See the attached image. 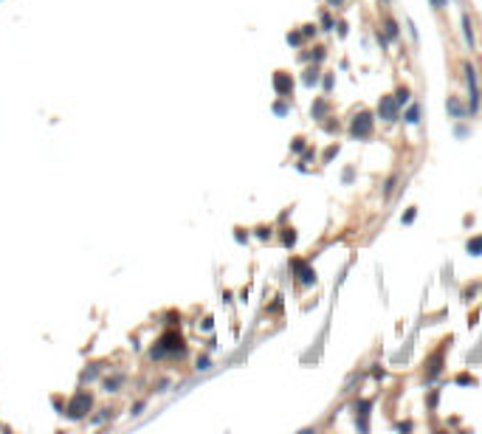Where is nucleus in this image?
<instances>
[{
    "mask_svg": "<svg viewBox=\"0 0 482 434\" xmlns=\"http://www.w3.org/2000/svg\"><path fill=\"white\" fill-rule=\"evenodd\" d=\"M372 119H375V116L369 113V110H361V113L352 119V124H350V136H352V139H367L369 133H372Z\"/></svg>",
    "mask_w": 482,
    "mask_h": 434,
    "instance_id": "1",
    "label": "nucleus"
},
{
    "mask_svg": "<svg viewBox=\"0 0 482 434\" xmlns=\"http://www.w3.org/2000/svg\"><path fill=\"white\" fill-rule=\"evenodd\" d=\"M90 409V395L88 392H79V395H73L68 403V417H85Z\"/></svg>",
    "mask_w": 482,
    "mask_h": 434,
    "instance_id": "2",
    "label": "nucleus"
},
{
    "mask_svg": "<svg viewBox=\"0 0 482 434\" xmlns=\"http://www.w3.org/2000/svg\"><path fill=\"white\" fill-rule=\"evenodd\" d=\"M465 82H468V93H471V113H477L480 110V90H477V73H474V68L465 62Z\"/></svg>",
    "mask_w": 482,
    "mask_h": 434,
    "instance_id": "3",
    "label": "nucleus"
},
{
    "mask_svg": "<svg viewBox=\"0 0 482 434\" xmlns=\"http://www.w3.org/2000/svg\"><path fill=\"white\" fill-rule=\"evenodd\" d=\"M378 116H381L384 122H395V119H398V102H395L392 96H384V99H381V104H378Z\"/></svg>",
    "mask_w": 482,
    "mask_h": 434,
    "instance_id": "4",
    "label": "nucleus"
},
{
    "mask_svg": "<svg viewBox=\"0 0 482 434\" xmlns=\"http://www.w3.org/2000/svg\"><path fill=\"white\" fill-rule=\"evenodd\" d=\"M274 87H276V93H279V96H290V90H293V79H290L285 71H279V73H274Z\"/></svg>",
    "mask_w": 482,
    "mask_h": 434,
    "instance_id": "5",
    "label": "nucleus"
},
{
    "mask_svg": "<svg viewBox=\"0 0 482 434\" xmlns=\"http://www.w3.org/2000/svg\"><path fill=\"white\" fill-rule=\"evenodd\" d=\"M293 268H296V274H299V282H305V285H310V282H313V271H310V268H307V265H305V262H293Z\"/></svg>",
    "mask_w": 482,
    "mask_h": 434,
    "instance_id": "6",
    "label": "nucleus"
},
{
    "mask_svg": "<svg viewBox=\"0 0 482 434\" xmlns=\"http://www.w3.org/2000/svg\"><path fill=\"white\" fill-rule=\"evenodd\" d=\"M465 251L474 254V257H477V254H482V237H471V240H468V245H465Z\"/></svg>",
    "mask_w": 482,
    "mask_h": 434,
    "instance_id": "7",
    "label": "nucleus"
},
{
    "mask_svg": "<svg viewBox=\"0 0 482 434\" xmlns=\"http://www.w3.org/2000/svg\"><path fill=\"white\" fill-rule=\"evenodd\" d=\"M463 34H465V43L474 45V28H471V20L463 14Z\"/></svg>",
    "mask_w": 482,
    "mask_h": 434,
    "instance_id": "8",
    "label": "nucleus"
},
{
    "mask_svg": "<svg viewBox=\"0 0 482 434\" xmlns=\"http://www.w3.org/2000/svg\"><path fill=\"white\" fill-rule=\"evenodd\" d=\"M406 122H409V124H417V122H420V107H417V104H412V107L406 110Z\"/></svg>",
    "mask_w": 482,
    "mask_h": 434,
    "instance_id": "9",
    "label": "nucleus"
},
{
    "mask_svg": "<svg viewBox=\"0 0 482 434\" xmlns=\"http://www.w3.org/2000/svg\"><path fill=\"white\" fill-rule=\"evenodd\" d=\"M395 102L406 104V102H409V90H406V87H398V90H395Z\"/></svg>",
    "mask_w": 482,
    "mask_h": 434,
    "instance_id": "10",
    "label": "nucleus"
},
{
    "mask_svg": "<svg viewBox=\"0 0 482 434\" xmlns=\"http://www.w3.org/2000/svg\"><path fill=\"white\" fill-rule=\"evenodd\" d=\"M448 110H451V116H457V113L463 116V107H460V104H457V99H454V96H451V99H448Z\"/></svg>",
    "mask_w": 482,
    "mask_h": 434,
    "instance_id": "11",
    "label": "nucleus"
},
{
    "mask_svg": "<svg viewBox=\"0 0 482 434\" xmlns=\"http://www.w3.org/2000/svg\"><path fill=\"white\" fill-rule=\"evenodd\" d=\"M282 240H285V245H293V243H296V234H293V228H288V231L282 234Z\"/></svg>",
    "mask_w": 482,
    "mask_h": 434,
    "instance_id": "12",
    "label": "nucleus"
},
{
    "mask_svg": "<svg viewBox=\"0 0 482 434\" xmlns=\"http://www.w3.org/2000/svg\"><path fill=\"white\" fill-rule=\"evenodd\" d=\"M414 217H417V212H414V209H409V212L404 215V223H412Z\"/></svg>",
    "mask_w": 482,
    "mask_h": 434,
    "instance_id": "13",
    "label": "nucleus"
},
{
    "mask_svg": "<svg viewBox=\"0 0 482 434\" xmlns=\"http://www.w3.org/2000/svg\"><path fill=\"white\" fill-rule=\"evenodd\" d=\"M274 113L285 116V113H288V107H285V104H279V102H276V104H274Z\"/></svg>",
    "mask_w": 482,
    "mask_h": 434,
    "instance_id": "14",
    "label": "nucleus"
},
{
    "mask_svg": "<svg viewBox=\"0 0 482 434\" xmlns=\"http://www.w3.org/2000/svg\"><path fill=\"white\" fill-rule=\"evenodd\" d=\"M386 34H389V37H398V28H395V23H386Z\"/></svg>",
    "mask_w": 482,
    "mask_h": 434,
    "instance_id": "15",
    "label": "nucleus"
},
{
    "mask_svg": "<svg viewBox=\"0 0 482 434\" xmlns=\"http://www.w3.org/2000/svg\"><path fill=\"white\" fill-rule=\"evenodd\" d=\"M198 369H209V358H198Z\"/></svg>",
    "mask_w": 482,
    "mask_h": 434,
    "instance_id": "16",
    "label": "nucleus"
},
{
    "mask_svg": "<svg viewBox=\"0 0 482 434\" xmlns=\"http://www.w3.org/2000/svg\"><path fill=\"white\" fill-rule=\"evenodd\" d=\"M305 82H307V85H313V82H316V71H307V76H305Z\"/></svg>",
    "mask_w": 482,
    "mask_h": 434,
    "instance_id": "17",
    "label": "nucleus"
},
{
    "mask_svg": "<svg viewBox=\"0 0 482 434\" xmlns=\"http://www.w3.org/2000/svg\"><path fill=\"white\" fill-rule=\"evenodd\" d=\"M446 3H448V0H434V6H437V9H443Z\"/></svg>",
    "mask_w": 482,
    "mask_h": 434,
    "instance_id": "18",
    "label": "nucleus"
},
{
    "mask_svg": "<svg viewBox=\"0 0 482 434\" xmlns=\"http://www.w3.org/2000/svg\"><path fill=\"white\" fill-rule=\"evenodd\" d=\"M330 3H333V6H339V3H342V0H330Z\"/></svg>",
    "mask_w": 482,
    "mask_h": 434,
    "instance_id": "19",
    "label": "nucleus"
}]
</instances>
